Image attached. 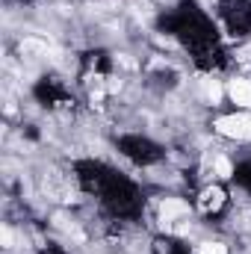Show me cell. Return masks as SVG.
Wrapping results in <instances>:
<instances>
[{
  "label": "cell",
  "mask_w": 251,
  "mask_h": 254,
  "mask_svg": "<svg viewBox=\"0 0 251 254\" xmlns=\"http://www.w3.org/2000/svg\"><path fill=\"white\" fill-rule=\"evenodd\" d=\"M107 89H110V92H119V89H122V80H110V86H107Z\"/></svg>",
  "instance_id": "30bf717a"
},
{
  "label": "cell",
  "mask_w": 251,
  "mask_h": 254,
  "mask_svg": "<svg viewBox=\"0 0 251 254\" xmlns=\"http://www.w3.org/2000/svg\"><path fill=\"white\" fill-rule=\"evenodd\" d=\"M0 237H3V249H12V231H9V228H3V231H0Z\"/></svg>",
  "instance_id": "9c48e42d"
},
{
  "label": "cell",
  "mask_w": 251,
  "mask_h": 254,
  "mask_svg": "<svg viewBox=\"0 0 251 254\" xmlns=\"http://www.w3.org/2000/svg\"><path fill=\"white\" fill-rule=\"evenodd\" d=\"M201 254H228V249L222 246V243H201Z\"/></svg>",
  "instance_id": "52a82bcc"
},
{
  "label": "cell",
  "mask_w": 251,
  "mask_h": 254,
  "mask_svg": "<svg viewBox=\"0 0 251 254\" xmlns=\"http://www.w3.org/2000/svg\"><path fill=\"white\" fill-rule=\"evenodd\" d=\"M21 54H48V45H42L36 39H24L21 42Z\"/></svg>",
  "instance_id": "5b68a950"
},
{
  "label": "cell",
  "mask_w": 251,
  "mask_h": 254,
  "mask_svg": "<svg viewBox=\"0 0 251 254\" xmlns=\"http://www.w3.org/2000/svg\"><path fill=\"white\" fill-rule=\"evenodd\" d=\"M184 213H189V207L184 204V201H178V198H166L163 207H160V219H163V225H169L175 216H184Z\"/></svg>",
  "instance_id": "3957f363"
},
{
  "label": "cell",
  "mask_w": 251,
  "mask_h": 254,
  "mask_svg": "<svg viewBox=\"0 0 251 254\" xmlns=\"http://www.w3.org/2000/svg\"><path fill=\"white\" fill-rule=\"evenodd\" d=\"M222 201H225V192L222 190H204V195H201V210L204 213H210V210H219L222 207Z\"/></svg>",
  "instance_id": "277c9868"
},
{
  "label": "cell",
  "mask_w": 251,
  "mask_h": 254,
  "mask_svg": "<svg viewBox=\"0 0 251 254\" xmlns=\"http://www.w3.org/2000/svg\"><path fill=\"white\" fill-rule=\"evenodd\" d=\"M228 95L234 98V104H240V107L251 110V83L249 80H231Z\"/></svg>",
  "instance_id": "7a4b0ae2"
},
{
  "label": "cell",
  "mask_w": 251,
  "mask_h": 254,
  "mask_svg": "<svg viewBox=\"0 0 251 254\" xmlns=\"http://www.w3.org/2000/svg\"><path fill=\"white\" fill-rule=\"evenodd\" d=\"M243 57H246V60H251V48H246V51H243Z\"/></svg>",
  "instance_id": "8fae6325"
},
{
  "label": "cell",
  "mask_w": 251,
  "mask_h": 254,
  "mask_svg": "<svg viewBox=\"0 0 251 254\" xmlns=\"http://www.w3.org/2000/svg\"><path fill=\"white\" fill-rule=\"evenodd\" d=\"M216 175H219V178H231V160L219 157V160H216Z\"/></svg>",
  "instance_id": "ba28073f"
},
{
  "label": "cell",
  "mask_w": 251,
  "mask_h": 254,
  "mask_svg": "<svg viewBox=\"0 0 251 254\" xmlns=\"http://www.w3.org/2000/svg\"><path fill=\"white\" fill-rule=\"evenodd\" d=\"M204 95H207V98L216 104V101L222 98V86H219L216 80H204Z\"/></svg>",
  "instance_id": "8992f818"
},
{
  "label": "cell",
  "mask_w": 251,
  "mask_h": 254,
  "mask_svg": "<svg viewBox=\"0 0 251 254\" xmlns=\"http://www.w3.org/2000/svg\"><path fill=\"white\" fill-rule=\"evenodd\" d=\"M216 130L222 136L231 139H251V116L249 113H237V116H222L216 122Z\"/></svg>",
  "instance_id": "6da1fadb"
}]
</instances>
